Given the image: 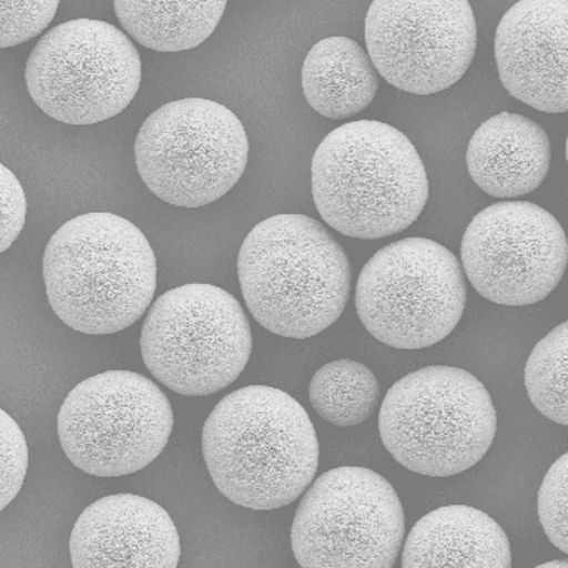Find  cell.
<instances>
[{
  "mask_svg": "<svg viewBox=\"0 0 568 568\" xmlns=\"http://www.w3.org/2000/svg\"><path fill=\"white\" fill-rule=\"evenodd\" d=\"M239 276L253 317L291 339H307L333 326L349 300L346 252L306 215L258 223L240 250Z\"/></svg>",
  "mask_w": 568,
  "mask_h": 568,
  "instance_id": "obj_4",
  "label": "cell"
},
{
  "mask_svg": "<svg viewBox=\"0 0 568 568\" xmlns=\"http://www.w3.org/2000/svg\"><path fill=\"white\" fill-rule=\"evenodd\" d=\"M460 256L480 296L504 306H530L562 282L568 242L562 225L542 206L500 202L474 216Z\"/></svg>",
  "mask_w": 568,
  "mask_h": 568,
  "instance_id": "obj_13",
  "label": "cell"
},
{
  "mask_svg": "<svg viewBox=\"0 0 568 568\" xmlns=\"http://www.w3.org/2000/svg\"><path fill=\"white\" fill-rule=\"evenodd\" d=\"M550 156V140L539 123L503 112L474 132L467 146V170L487 195L517 199L542 185Z\"/></svg>",
  "mask_w": 568,
  "mask_h": 568,
  "instance_id": "obj_16",
  "label": "cell"
},
{
  "mask_svg": "<svg viewBox=\"0 0 568 568\" xmlns=\"http://www.w3.org/2000/svg\"><path fill=\"white\" fill-rule=\"evenodd\" d=\"M500 82L539 112H568V0H523L496 32Z\"/></svg>",
  "mask_w": 568,
  "mask_h": 568,
  "instance_id": "obj_14",
  "label": "cell"
},
{
  "mask_svg": "<svg viewBox=\"0 0 568 568\" xmlns=\"http://www.w3.org/2000/svg\"><path fill=\"white\" fill-rule=\"evenodd\" d=\"M539 519L547 539L568 556V453L559 457L544 477Z\"/></svg>",
  "mask_w": 568,
  "mask_h": 568,
  "instance_id": "obj_22",
  "label": "cell"
},
{
  "mask_svg": "<svg viewBox=\"0 0 568 568\" xmlns=\"http://www.w3.org/2000/svg\"><path fill=\"white\" fill-rule=\"evenodd\" d=\"M248 136L222 103H166L140 126L135 163L150 192L170 205L200 209L223 199L248 165Z\"/></svg>",
  "mask_w": 568,
  "mask_h": 568,
  "instance_id": "obj_7",
  "label": "cell"
},
{
  "mask_svg": "<svg viewBox=\"0 0 568 568\" xmlns=\"http://www.w3.org/2000/svg\"><path fill=\"white\" fill-rule=\"evenodd\" d=\"M403 568H513V550L493 517L446 506L417 520L404 544Z\"/></svg>",
  "mask_w": 568,
  "mask_h": 568,
  "instance_id": "obj_17",
  "label": "cell"
},
{
  "mask_svg": "<svg viewBox=\"0 0 568 568\" xmlns=\"http://www.w3.org/2000/svg\"><path fill=\"white\" fill-rule=\"evenodd\" d=\"M203 459L220 493L250 510L293 504L320 464L316 430L284 390L246 386L223 397L205 420Z\"/></svg>",
  "mask_w": 568,
  "mask_h": 568,
  "instance_id": "obj_1",
  "label": "cell"
},
{
  "mask_svg": "<svg viewBox=\"0 0 568 568\" xmlns=\"http://www.w3.org/2000/svg\"><path fill=\"white\" fill-rule=\"evenodd\" d=\"M143 363L182 396H210L239 379L252 356L248 316L229 291L183 284L150 307L140 336Z\"/></svg>",
  "mask_w": 568,
  "mask_h": 568,
  "instance_id": "obj_6",
  "label": "cell"
},
{
  "mask_svg": "<svg viewBox=\"0 0 568 568\" xmlns=\"http://www.w3.org/2000/svg\"><path fill=\"white\" fill-rule=\"evenodd\" d=\"M364 37L387 83L433 95L466 75L476 55L477 23L467 0H374Z\"/></svg>",
  "mask_w": 568,
  "mask_h": 568,
  "instance_id": "obj_12",
  "label": "cell"
},
{
  "mask_svg": "<svg viewBox=\"0 0 568 568\" xmlns=\"http://www.w3.org/2000/svg\"><path fill=\"white\" fill-rule=\"evenodd\" d=\"M567 163H568V136H567Z\"/></svg>",
  "mask_w": 568,
  "mask_h": 568,
  "instance_id": "obj_27",
  "label": "cell"
},
{
  "mask_svg": "<svg viewBox=\"0 0 568 568\" xmlns=\"http://www.w3.org/2000/svg\"><path fill=\"white\" fill-rule=\"evenodd\" d=\"M536 568H568V560H552V562H546Z\"/></svg>",
  "mask_w": 568,
  "mask_h": 568,
  "instance_id": "obj_26",
  "label": "cell"
},
{
  "mask_svg": "<svg viewBox=\"0 0 568 568\" xmlns=\"http://www.w3.org/2000/svg\"><path fill=\"white\" fill-rule=\"evenodd\" d=\"M467 284L453 252L427 239L381 248L356 284L361 323L379 343L424 349L446 339L466 310Z\"/></svg>",
  "mask_w": 568,
  "mask_h": 568,
  "instance_id": "obj_8",
  "label": "cell"
},
{
  "mask_svg": "<svg viewBox=\"0 0 568 568\" xmlns=\"http://www.w3.org/2000/svg\"><path fill=\"white\" fill-rule=\"evenodd\" d=\"M179 529L170 514L135 494L97 500L70 536L73 568H179Z\"/></svg>",
  "mask_w": 568,
  "mask_h": 568,
  "instance_id": "obj_15",
  "label": "cell"
},
{
  "mask_svg": "<svg viewBox=\"0 0 568 568\" xmlns=\"http://www.w3.org/2000/svg\"><path fill=\"white\" fill-rule=\"evenodd\" d=\"M379 381L357 361L324 364L310 383L311 406L337 427H353L369 419L379 406Z\"/></svg>",
  "mask_w": 568,
  "mask_h": 568,
  "instance_id": "obj_20",
  "label": "cell"
},
{
  "mask_svg": "<svg viewBox=\"0 0 568 568\" xmlns=\"http://www.w3.org/2000/svg\"><path fill=\"white\" fill-rule=\"evenodd\" d=\"M311 192L326 225L357 240L409 229L429 199L426 166L399 130L376 120L344 123L311 162Z\"/></svg>",
  "mask_w": 568,
  "mask_h": 568,
  "instance_id": "obj_2",
  "label": "cell"
},
{
  "mask_svg": "<svg viewBox=\"0 0 568 568\" xmlns=\"http://www.w3.org/2000/svg\"><path fill=\"white\" fill-rule=\"evenodd\" d=\"M30 97L69 125H93L122 113L139 93L142 60L132 40L102 20L60 23L33 47L26 65Z\"/></svg>",
  "mask_w": 568,
  "mask_h": 568,
  "instance_id": "obj_10",
  "label": "cell"
},
{
  "mask_svg": "<svg viewBox=\"0 0 568 568\" xmlns=\"http://www.w3.org/2000/svg\"><path fill=\"white\" fill-rule=\"evenodd\" d=\"M59 6L57 0L0 2V49H9L36 39L52 22Z\"/></svg>",
  "mask_w": 568,
  "mask_h": 568,
  "instance_id": "obj_23",
  "label": "cell"
},
{
  "mask_svg": "<svg viewBox=\"0 0 568 568\" xmlns=\"http://www.w3.org/2000/svg\"><path fill=\"white\" fill-rule=\"evenodd\" d=\"M29 469L26 436L12 416L0 409V513L22 489Z\"/></svg>",
  "mask_w": 568,
  "mask_h": 568,
  "instance_id": "obj_24",
  "label": "cell"
},
{
  "mask_svg": "<svg viewBox=\"0 0 568 568\" xmlns=\"http://www.w3.org/2000/svg\"><path fill=\"white\" fill-rule=\"evenodd\" d=\"M497 413L467 371L429 366L397 381L379 410L387 453L410 473L450 477L484 459L496 439Z\"/></svg>",
  "mask_w": 568,
  "mask_h": 568,
  "instance_id": "obj_5",
  "label": "cell"
},
{
  "mask_svg": "<svg viewBox=\"0 0 568 568\" xmlns=\"http://www.w3.org/2000/svg\"><path fill=\"white\" fill-rule=\"evenodd\" d=\"M526 387L540 414L568 426V321L534 347L526 364Z\"/></svg>",
  "mask_w": 568,
  "mask_h": 568,
  "instance_id": "obj_21",
  "label": "cell"
},
{
  "mask_svg": "<svg viewBox=\"0 0 568 568\" xmlns=\"http://www.w3.org/2000/svg\"><path fill=\"white\" fill-rule=\"evenodd\" d=\"M26 216V192L12 170L0 163V255L19 239Z\"/></svg>",
  "mask_w": 568,
  "mask_h": 568,
  "instance_id": "obj_25",
  "label": "cell"
},
{
  "mask_svg": "<svg viewBox=\"0 0 568 568\" xmlns=\"http://www.w3.org/2000/svg\"><path fill=\"white\" fill-rule=\"evenodd\" d=\"M301 83L307 103L320 115L349 119L376 99L379 73L356 40L327 37L307 52Z\"/></svg>",
  "mask_w": 568,
  "mask_h": 568,
  "instance_id": "obj_18",
  "label": "cell"
},
{
  "mask_svg": "<svg viewBox=\"0 0 568 568\" xmlns=\"http://www.w3.org/2000/svg\"><path fill=\"white\" fill-rule=\"evenodd\" d=\"M43 282L53 313L83 334H115L152 306L156 258L139 226L106 212L60 226L43 253Z\"/></svg>",
  "mask_w": 568,
  "mask_h": 568,
  "instance_id": "obj_3",
  "label": "cell"
},
{
  "mask_svg": "<svg viewBox=\"0 0 568 568\" xmlns=\"http://www.w3.org/2000/svg\"><path fill=\"white\" fill-rule=\"evenodd\" d=\"M57 430L67 459L82 473L129 476L163 453L172 436L173 410L149 377L106 371L70 390Z\"/></svg>",
  "mask_w": 568,
  "mask_h": 568,
  "instance_id": "obj_9",
  "label": "cell"
},
{
  "mask_svg": "<svg viewBox=\"0 0 568 568\" xmlns=\"http://www.w3.org/2000/svg\"><path fill=\"white\" fill-rule=\"evenodd\" d=\"M406 534L389 480L366 467H337L301 499L291 547L301 568H393Z\"/></svg>",
  "mask_w": 568,
  "mask_h": 568,
  "instance_id": "obj_11",
  "label": "cell"
},
{
  "mask_svg": "<svg viewBox=\"0 0 568 568\" xmlns=\"http://www.w3.org/2000/svg\"><path fill=\"white\" fill-rule=\"evenodd\" d=\"M113 7L123 29L140 45L156 52H185L215 32L226 2L116 0Z\"/></svg>",
  "mask_w": 568,
  "mask_h": 568,
  "instance_id": "obj_19",
  "label": "cell"
}]
</instances>
